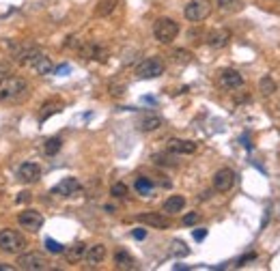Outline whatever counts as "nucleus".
<instances>
[{
	"mask_svg": "<svg viewBox=\"0 0 280 271\" xmlns=\"http://www.w3.org/2000/svg\"><path fill=\"white\" fill-rule=\"evenodd\" d=\"M60 146H63V140L54 136V138H48L46 142H43V153H46L48 157H54L56 153L60 151Z\"/></svg>",
	"mask_w": 280,
	"mask_h": 271,
	"instance_id": "a878e982",
	"label": "nucleus"
},
{
	"mask_svg": "<svg viewBox=\"0 0 280 271\" xmlns=\"http://www.w3.org/2000/svg\"><path fill=\"white\" fill-rule=\"evenodd\" d=\"M46 248H48V252H52V254H60V252H65L63 245H60L58 241H54V239H46Z\"/></svg>",
	"mask_w": 280,
	"mask_h": 271,
	"instance_id": "473e14b6",
	"label": "nucleus"
},
{
	"mask_svg": "<svg viewBox=\"0 0 280 271\" xmlns=\"http://www.w3.org/2000/svg\"><path fill=\"white\" fill-rule=\"evenodd\" d=\"M164 60L160 56H151V58H145L142 63L136 65V78L140 80H153V78H160L164 76Z\"/></svg>",
	"mask_w": 280,
	"mask_h": 271,
	"instance_id": "20e7f679",
	"label": "nucleus"
},
{
	"mask_svg": "<svg viewBox=\"0 0 280 271\" xmlns=\"http://www.w3.org/2000/svg\"><path fill=\"white\" fill-rule=\"evenodd\" d=\"M30 200H33V194H30V192H20V194H17V198H15L17 205H28Z\"/></svg>",
	"mask_w": 280,
	"mask_h": 271,
	"instance_id": "c9c22d12",
	"label": "nucleus"
},
{
	"mask_svg": "<svg viewBox=\"0 0 280 271\" xmlns=\"http://www.w3.org/2000/svg\"><path fill=\"white\" fill-rule=\"evenodd\" d=\"M7 73H9V65L7 63H0V80L7 76Z\"/></svg>",
	"mask_w": 280,
	"mask_h": 271,
	"instance_id": "58836bf2",
	"label": "nucleus"
},
{
	"mask_svg": "<svg viewBox=\"0 0 280 271\" xmlns=\"http://www.w3.org/2000/svg\"><path fill=\"white\" fill-rule=\"evenodd\" d=\"M153 162L158 166H175V159L168 157V155H162V153H155L153 155Z\"/></svg>",
	"mask_w": 280,
	"mask_h": 271,
	"instance_id": "2f4dec72",
	"label": "nucleus"
},
{
	"mask_svg": "<svg viewBox=\"0 0 280 271\" xmlns=\"http://www.w3.org/2000/svg\"><path fill=\"white\" fill-rule=\"evenodd\" d=\"M26 248L22 232H17L13 228H2L0 230V250L7 252V254H20Z\"/></svg>",
	"mask_w": 280,
	"mask_h": 271,
	"instance_id": "7ed1b4c3",
	"label": "nucleus"
},
{
	"mask_svg": "<svg viewBox=\"0 0 280 271\" xmlns=\"http://www.w3.org/2000/svg\"><path fill=\"white\" fill-rule=\"evenodd\" d=\"M132 235H134V239H145V237H147V230H142V228H136V230L132 232Z\"/></svg>",
	"mask_w": 280,
	"mask_h": 271,
	"instance_id": "4c0bfd02",
	"label": "nucleus"
},
{
	"mask_svg": "<svg viewBox=\"0 0 280 271\" xmlns=\"http://www.w3.org/2000/svg\"><path fill=\"white\" fill-rule=\"evenodd\" d=\"M116 4H119V0H102V2L95 7V15L97 17H108V15H112V11L116 9Z\"/></svg>",
	"mask_w": 280,
	"mask_h": 271,
	"instance_id": "b1692460",
	"label": "nucleus"
},
{
	"mask_svg": "<svg viewBox=\"0 0 280 271\" xmlns=\"http://www.w3.org/2000/svg\"><path fill=\"white\" fill-rule=\"evenodd\" d=\"M241 7V0H218V9L220 11H226V13H231V11H237Z\"/></svg>",
	"mask_w": 280,
	"mask_h": 271,
	"instance_id": "cd10ccee",
	"label": "nucleus"
},
{
	"mask_svg": "<svg viewBox=\"0 0 280 271\" xmlns=\"http://www.w3.org/2000/svg\"><path fill=\"white\" fill-rule=\"evenodd\" d=\"M166 151L177 153V155H192V153H196V142H192V140H181V138H170L166 142Z\"/></svg>",
	"mask_w": 280,
	"mask_h": 271,
	"instance_id": "ddd939ff",
	"label": "nucleus"
},
{
	"mask_svg": "<svg viewBox=\"0 0 280 271\" xmlns=\"http://www.w3.org/2000/svg\"><path fill=\"white\" fill-rule=\"evenodd\" d=\"M80 189H82V187H80L78 179L67 177V179H63V181L58 183V185L52 187V194L54 196H63V198H73V196L80 194Z\"/></svg>",
	"mask_w": 280,
	"mask_h": 271,
	"instance_id": "9d476101",
	"label": "nucleus"
},
{
	"mask_svg": "<svg viewBox=\"0 0 280 271\" xmlns=\"http://www.w3.org/2000/svg\"><path fill=\"white\" fill-rule=\"evenodd\" d=\"M134 187H136V192H138V194H142V196H149V194L153 192L155 183H153V179L138 177V179H136V183H134Z\"/></svg>",
	"mask_w": 280,
	"mask_h": 271,
	"instance_id": "393cba45",
	"label": "nucleus"
},
{
	"mask_svg": "<svg viewBox=\"0 0 280 271\" xmlns=\"http://www.w3.org/2000/svg\"><path fill=\"white\" fill-rule=\"evenodd\" d=\"M138 222H142V224H147V226H153V228H168V226H170V220H168L164 213H153V211L140 213Z\"/></svg>",
	"mask_w": 280,
	"mask_h": 271,
	"instance_id": "dca6fc26",
	"label": "nucleus"
},
{
	"mask_svg": "<svg viewBox=\"0 0 280 271\" xmlns=\"http://www.w3.org/2000/svg\"><path fill=\"white\" fill-rule=\"evenodd\" d=\"M41 179V168L39 164L35 162H24L20 168H17V181L22 183H37Z\"/></svg>",
	"mask_w": 280,
	"mask_h": 271,
	"instance_id": "9b49d317",
	"label": "nucleus"
},
{
	"mask_svg": "<svg viewBox=\"0 0 280 271\" xmlns=\"http://www.w3.org/2000/svg\"><path fill=\"white\" fill-rule=\"evenodd\" d=\"M233 185H235V172L231 168H220L214 175V189L216 192L224 194V192H228Z\"/></svg>",
	"mask_w": 280,
	"mask_h": 271,
	"instance_id": "1a4fd4ad",
	"label": "nucleus"
},
{
	"mask_svg": "<svg viewBox=\"0 0 280 271\" xmlns=\"http://www.w3.org/2000/svg\"><path fill=\"white\" fill-rule=\"evenodd\" d=\"M198 220H201V215H198L196 211H192V213H188V215H183L181 222H183V226H194Z\"/></svg>",
	"mask_w": 280,
	"mask_h": 271,
	"instance_id": "72a5a7b5",
	"label": "nucleus"
},
{
	"mask_svg": "<svg viewBox=\"0 0 280 271\" xmlns=\"http://www.w3.org/2000/svg\"><path fill=\"white\" fill-rule=\"evenodd\" d=\"M183 207H185V198L183 196H179V194H175V196H170V198H166V202H164V213H168V215H172V213H181L183 211Z\"/></svg>",
	"mask_w": 280,
	"mask_h": 271,
	"instance_id": "4be33fe9",
	"label": "nucleus"
},
{
	"mask_svg": "<svg viewBox=\"0 0 280 271\" xmlns=\"http://www.w3.org/2000/svg\"><path fill=\"white\" fill-rule=\"evenodd\" d=\"M114 265L119 269H136V261H134V256L129 254L127 250H116L114 252Z\"/></svg>",
	"mask_w": 280,
	"mask_h": 271,
	"instance_id": "412c9836",
	"label": "nucleus"
},
{
	"mask_svg": "<svg viewBox=\"0 0 280 271\" xmlns=\"http://www.w3.org/2000/svg\"><path fill=\"white\" fill-rule=\"evenodd\" d=\"M17 269L43 271V269H48V258L43 256L41 252H26V254H22V252H20V258H17Z\"/></svg>",
	"mask_w": 280,
	"mask_h": 271,
	"instance_id": "423d86ee",
	"label": "nucleus"
},
{
	"mask_svg": "<svg viewBox=\"0 0 280 271\" xmlns=\"http://www.w3.org/2000/svg\"><path fill=\"white\" fill-rule=\"evenodd\" d=\"M30 69H35L37 73H39V76H48V73L54 71V65H52V60H50L46 54H41V56L33 63V67H30Z\"/></svg>",
	"mask_w": 280,
	"mask_h": 271,
	"instance_id": "5701e85b",
	"label": "nucleus"
},
{
	"mask_svg": "<svg viewBox=\"0 0 280 271\" xmlns=\"http://www.w3.org/2000/svg\"><path fill=\"white\" fill-rule=\"evenodd\" d=\"M17 224L28 232H37V230H41V226H43V215L37 211V209H24V211L17 215Z\"/></svg>",
	"mask_w": 280,
	"mask_h": 271,
	"instance_id": "0eeeda50",
	"label": "nucleus"
},
{
	"mask_svg": "<svg viewBox=\"0 0 280 271\" xmlns=\"http://www.w3.org/2000/svg\"><path fill=\"white\" fill-rule=\"evenodd\" d=\"M63 108H65V101H60V99H50L46 103H41V112H39V121H48L50 116H54V114H58V112H63Z\"/></svg>",
	"mask_w": 280,
	"mask_h": 271,
	"instance_id": "f3484780",
	"label": "nucleus"
},
{
	"mask_svg": "<svg viewBox=\"0 0 280 271\" xmlns=\"http://www.w3.org/2000/svg\"><path fill=\"white\" fill-rule=\"evenodd\" d=\"M80 56L86 60H99V63H104L108 58V50L99 47L97 43H84V45H80Z\"/></svg>",
	"mask_w": 280,
	"mask_h": 271,
	"instance_id": "2eb2a0df",
	"label": "nucleus"
},
{
	"mask_svg": "<svg viewBox=\"0 0 280 271\" xmlns=\"http://www.w3.org/2000/svg\"><path fill=\"white\" fill-rule=\"evenodd\" d=\"M28 84L22 76H11L7 73L0 80V101H20L22 97H26Z\"/></svg>",
	"mask_w": 280,
	"mask_h": 271,
	"instance_id": "f257e3e1",
	"label": "nucleus"
},
{
	"mask_svg": "<svg viewBox=\"0 0 280 271\" xmlns=\"http://www.w3.org/2000/svg\"><path fill=\"white\" fill-rule=\"evenodd\" d=\"M205 41H207V45L214 47V50H222V47H226L228 41H231V30L216 28V30H211V33L207 35V39Z\"/></svg>",
	"mask_w": 280,
	"mask_h": 271,
	"instance_id": "4468645a",
	"label": "nucleus"
},
{
	"mask_svg": "<svg viewBox=\"0 0 280 271\" xmlns=\"http://www.w3.org/2000/svg\"><path fill=\"white\" fill-rule=\"evenodd\" d=\"M172 56H175V60H177V63H181V65H185V63H190V60H192V54L188 50H175V52H172Z\"/></svg>",
	"mask_w": 280,
	"mask_h": 271,
	"instance_id": "7c9ffc66",
	"label": "nucleus"
},
{
	"mask_svg": "<svg viewBox=\"0 0 280 271\" xmlns=\"http://www.w3.org/2000/svg\"><path fill=\"white\" fill-rule=\"evenodd\" d=\"M84 254H86V243H82V241L65 248V258H67V263H71V265L84 261Z\"/></svg>",
	"mask_w": 280,
	"mask_h": 271,
	"instance_id": "aec40b11",
	"label": "nucleus"
},
{
	"mask_svg": "<svg viewBox=\"0 0 280 271\" xmlns=\"http://www.w3.org/2000/svg\"><path fill=\"white\" fill-rule=\"evenodd\" d=\"M153 35L160 43H170L177 39L179 35V24L170 17H160L158 22L153 24Z\"/></svg>",
	"mask_w": 280,
	"mask_h": 271,
	"instance_id": "39448f33",
	"label": "nucleus"
},
{
	"mask_svg": "<svg viewBox=\"0 0 280 271\" xmlns=\"http://www.w3.org/2000/svg\"><path fill=\"white\" fill-rule=\"evenodd\" d=\"M205 237H207V230H205V228H196L194 230V239H196V241H203Z\"/></svg>",
	"mask_w": 280,
	"mask_h": 271,
	"instance_id": "e433bc0d",
	"label": "nucleus"
},
{
	"mask_svg": "<svg viewBox=\"0 0 280 271\" xmlns=\"http://www.w3.org/2000/svg\"><path fill=\"white\" fill-rule=\"evenodd\" d=\"M41 54L43 52L37 45H22L20 50H15V60H17V65H22V67H33V63Z\"/></svg>",
	"mask_w": 280,
	"mask_h": 271,
	"instance_id": "f8f14e48",
	"label": "nucleus"
},
{
	"mask_svg": "<svg viewBox=\"0 0 280 271\" xmlns=\"http://www.w3.org/2000/svg\"><path fill=\"white\" fill-rule=\"evenodd\" d=\"M211 9H214L211 0H190L183 9V15L188 22L198 24V22H205L211 15Z\"/></svg>",
	"mask_w": 280,
	"mask_h": 271,
	"instance_id": "f03ea898",
	"label": "nucleus"
},
{
	"mask_svg": "<svg viewBox=\"0 0 280 271\" xmlns=\"http://www.w3.org/2000/svg\"><path fill=\"white\" fill-rule=\"evenodd\" d=\"M15 267L13 265H7V263H0V271H13Z\"/></svg>",
	"mask_w": 280,
	"mask_h": 271,
	"instance_id": "ea45409f",
	"label": "nucleus"
},
{
	"mask_svg": "<svg viewBox=\"0 0 280 271\" xmlns=\"http://www.w3.org/2000/svg\"><path fill=\"white\" fill-rule=\"evenodd\" d=\"M218 84L222 86L224 90H237L241 84H244V76L237 69H222L218 73Z\"/></svg>",
	"mask_w": 280,
	"mask_h": 271,
	"instance_id": "6e6552de",
	"label": "nucleus"
},
{
	"mask_svg": "<svg viewBox=\"0 0 280 271\" xmlns=\"http://www.w3.org/2000/svg\"><path fill=\"white\" fill-rule=\"evenodd\" d=\"M110 93H112V95H123V93H125V84H123V82H116V80H114V82L110 84Z\"/></svg>",
	"mask_w": 280,
	"mask_h": 271,
	"instance_id": "f704fd0d",
	"label": "nucleus"
},
{
	"mask_svg": "<svg viewBox=\"0 0 280 271\" xmlns=\"http://www.w3.org/2000/svg\"><path fill=\"white\" fill-rule=\"evenodd\" d=\"M170 254L172 256H188L190 254V248H188V243H183V241H179V239H175V241L170 243Z\"/></svg>",
	"mask_w": 280,
	"mask_h": 271,
	"instance_id": "bb28decb",
	"label": "nucleus"
},
{
	"mask_svg": "<svg viewBox=\"0 0 280 271\" xmlns=\"http://www.w3.org/2000/svg\"><path fill=\"white\" fill-rule=\"evenodd\" d=\"M110 194L114 196V198H125L127 196V185L125 183H112V187H110Z\"/></svg>",
	"mask_w": 280,
	"mask_h": 271,
	"instance_id": "c85d7f7f",
	"label": "nucleus"
},
{
	"mask_svg": "<svg viewBox=\"0 0 280 271\" xmlns=\"http://www.w3.org/2000/svg\"><path fill=\"white\" fill-rule=\"evenodd\" d=\"M106 254H108V250H106V245L104 243H95V245H91V248H86V263L89 265H99L106 258Z\"/></svg>",
	"mask_w": 280,
	"mask_h": 271,
	"instance_id": "a211bd4d",
	"label": "nucleus"
},
{
	"mask_svg": "<svg viewBox=\"0 0 280 271\" xmlns=\"http://www.w3.org/2000/svg\"><path fill=\"white\" fill-rule=\"evenodd\" d=\"M162 127V119L153 112H147L138 119V129L140 132H155V129Z\"/></svg>",
	"mask_w": 280,
	"mask_h": 271,
	"instance_id": "6ab92c4d",
	"label": "nucleus"
},
{
	"mask_svg": "<svg viewBox=\"0 0 280 271\" xmlns=\"http://www.w3.org/2000/svg\"><path fill=\"white\" fill-rule=\"evenodd\" d=\"M274 90H276V84H274L272 78H263V80H261V93H263V95H272Z\"/></svg>",
	"mask_w": 280,
	"mask_h": 271,
	"instance_id": "c756f323",
	"label": "nucleus"
}]
</instances>
